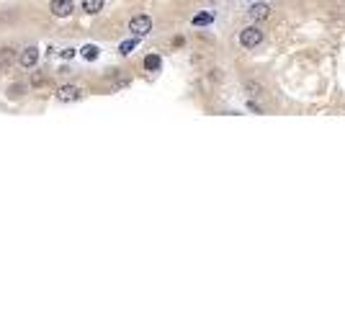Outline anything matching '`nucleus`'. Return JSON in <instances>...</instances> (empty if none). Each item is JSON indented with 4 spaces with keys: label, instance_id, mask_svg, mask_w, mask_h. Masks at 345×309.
<instances>
[{
    "label": "nucleus",
    "instance_id": "1",
    "mask_svg": "<svg viewBox=\"0 0 345 309\" xmlns=\"http://www.w3.org/2000/svg\"><path fill=\"white\" fill-rule=\"evenodd\" d=\"M261 41H263V31L257 29V26H247V29L240 31V44H242L245 49H255Z\"/></svg>",
    "mask_w": 345,
    "mask_h": 309
},
{
    "label": "nucleus",
    "instance_id": "2",
    "mask_svg": "<svg viewBox=\"0 0 345 309\" xmlns=\"http://www.w3.org/2000/svg\"><path fill=\"white\" fill-rule=\"evenodd\" d=\"M129 31L137 34V36H144L147 31H152V18L149 16H134L129 21Z\"/></svg>",
    "mask_w": 345,
    "mask_h": 309
},
{
    "label": "nucleus",
    "instance_id": "3",
    "mask_svg": "<svg viewBox=\"0 0 345 309\" xmlns=\"http://www.w3.org/2000/svg\"><path fill=\"white\" fill-rule=\"evenodd\" d=\"M82 96V91L77 85H62L59 91H57V98L62 101V103H67V101H77Z\"/></svg>",
    "mask_w": 345,
    "mask_h": 309
},
{
    "label": "nucleus",
    "instance_id": "4",
    "mask_svg": "<svg viewBox=\"0 0 345 309\" xmlns=\"http://www.w3.org/2000/svg\"><path fill=\"white\" fill-rule=\"evenodd\" d=\"M52 13L57 18H67L72 13V0H52Z\"/></svg>",
    "mask_w": 345,
    "mask_h": 309
},
{
    "label": "nucleus",
    "instance_id": "5",
    "mask_svg": "<svg viewBox=\"0 0 345 309\" xmlns=\"http://www.w3.org/2000/svg\"><path fill=\"white\" fill-rule=\"evenodd\" d=\"M36 59H39V49H36V47H29V49H24V52H21V57H18V62L24 64V67H34V64H36Z\"/></svg>",
    "mask_w": 345,
    "mask_h": 309
},
{
    "label": "nucleus",
    "instance_id": "6",
    "mask_svg": "<svg viewBox=\"0 0 345 309\" xmlns=\"http://www.w3.org/2000/svg\"><path fill=\"white\" fill-rule=\"evenodd\" d=\"M247 16H250L252 21H263V18H268V16H271V8H268L266 3H255V6H250Z\"/></svg>",
    "mask_w": 345,
    "mask_h": 309
},
{
    "label": "nucleus",
    "instance_id": "7",
    "mask_svg": "<svg viewBox=\"0 0 345 309\" xmlns=\"http://www.w3.org/2000/svg\"><path fill=\"white\" fill-rule=\"evenodd\" d=\"M13 59H16V54H13V49H11V47H3V49H0V67H3V70H8V67H11Z\"/></svg>",
    "mask_w": 345,
    "mask_h": 309
},
{
    "label": "nucleus",
    "instance_id": "8",
    "mask_svg": "<svg viewBox=\"0 0 345 309\" xmlns=\"http://www.w3.org/2000/svg\"><path fill=\"white\" fill-rule=\"evenodd\" d=\"M101 8H103V0H82V11L88 13V16L98 13Z\"/></svg>",
    "mask_w": 345,
    "mask_h": 309
},
{
    "label": "nucleus",
    "instance_id": "9",
    "mask_svg": "<svg viewBox=\"0 0 345 309\" xmlns=\"http://www.w3.org/2000/svg\"><path fill=\"white\" fill-rule=\"evenodd\" d=\"M144 67H147L149 72L160 70V57H157V54H149V57H144Z\"/></svg>",
    "mask_w": 345,
    "mask_h": 309
},
{
    "label": "nucleus",
    "instance_id": "10",
    "mask_svg": "<svg viewBox=\"0 0 345 309\" xmlns=\"http://www.w3.org/2000/svg\"><path fill=\"white\" fill-rule=\"evenodd\" d=\"M211 13H201V16H196L193 18V26H206V24H211Z\"/></svg>",
    "mask_w": 345,
    "mask_h": 309
},
{
    "label": "nucleus",
    "instance_id": "11",
    "mask_svg": "<svg viewBox=\"0 0 345 309\" xmlns=\"http://www.w3.org/2000/svg\"><path fill=\"white\" fill-rule=\"evenodd\" d=\"M82 57L88 59V62H91V59H96V57H98V47H91V44H88V47L82 49Z\"/></svg>",
    "mask_w": 345,
    "mask_h": 309
},
{
    "label": "nucleus",
    "instance_id": "12",
    "mask_svg": "<svg viewBox=\"0 0 345 309\" xmlns=\"http://www.w3.org/2000/svg\"><path fill=\"white\" fill-rule=\"evenodd\" d=\"M137 47V39H129V41H124L121 44V54H132V49Z\"/></svg>",
    "mask_w": 345,
    "mask_h": 309
},
{
    "label": "nucleus",
    "instance_id": "13",
    "mask_svg": "<svg viewBox=\"0 0 345 309\" xmlns=\"http://www.w3.org/2000/svg\"><path fill=\"white\" fill-rule=\"evenodd\" d=\"M44 83H47V78L41 75V72H34V75H31V85H34V88H41Z\"/></svg>",
    "mask_w": 345,
    "mask_h": 309
},
{
    "label": "nucleus",
    "instance_id": "14",
    "mask_svg": "<svg viewBox=\"0 0 345 309\" xmlns=\"http://www.w3.org/2000/svg\"><path fill=\"white\" fill-rule=\"evenodd\" d=\"M245 88H247V93H250V96H261V93H263V88L257 85V83H247Z\"/></svg>",
    "mask_w": 345,
    "mask_h": 309
},
{
    "label": "nucleus",
    "instance_id": "15",
    "mask_svg": "<svg viewBox=\"0 0 345 309\" xmlns=\"http://www.w3.org/2000/svg\"><path fill=\"white\" fill-rule=\"evenodd\" d=\"M21 91H24V85H13L8 93H11V98H18V96H21Z\"/></svg>",
    "mask_w": 345,
    "mask_h": 309
},
{
    "label": "nucleus",
    "instance_id": "16",
    "mask_svg": "<svg viewBox=\"0 0 345 309\" xmlns=\"http://www.w3.org/2000/svg\"><path fill=\"white\" fill-rule=\"evenodd\" d=\"M72 54H75V49H64V52H62V57H64V59H70Z\"/></svg>",
    "mask_w": 345,
    "mask_h": 309
}]
</instances>
